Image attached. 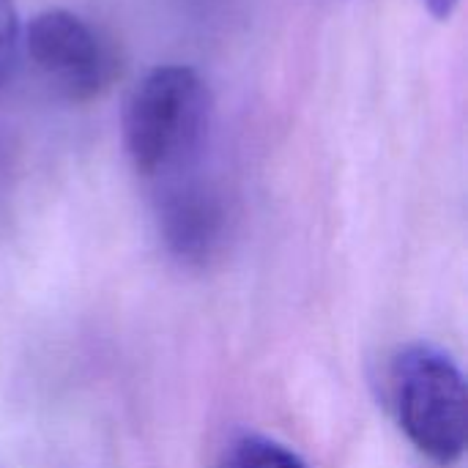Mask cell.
<instances>
[{
  "instance_id": "cell-1",
  "label": "cell",
  "mask_w": 468,
  "mask_h": 468,
  "mask_svg": "<svg viewBox=\"0 0 468 468\" xmlns=\"http://www.w3.org/2000/svg\"><path fill=\"white\" fill-rule=\"evenodd\" d=\"M211 90L189 66L148 71L123 107V145L137 173L176 178L197 159L211 126Z\"/></svg>"
},
{
  "instance_id": "cell-7",
  "label": "cell",
  "mask_w": 468,
  "mask_h": 468,
  "mask_svg": "<svg viewBox=\"0 0 468 468\" xmlns=\"http://www.w3.org/2000/svg\"><path fill=\"white\" fill-rule=\"evenodd\" d=\"M422 3L428 5V11H431L436 19L450 16V14L455 11V5H458V0H422Z\"/></svg>"
},
{
  "instance_id": "cell-2",
  "label": "cell",
  "mask_w": 468,
  "mask_h": 468,
  "mask_svg": "<svg viewBox=\"0 0 468 468\" xmlns=\"http://www.w3.org/2000/svg\"><path fill=\"white\" fill-rule=\"evenodd\" d=\"M398 422L433 463L452 466L468 444V395L461 367L436 346H409L392 365Z\"/></svg>"
},
{
  "instance_id": "cell-4",
  "label": "cell",
  "mask_w": 468,
  "mask_h": 468,
  "mask_svg": "<svg viewBox=\"0 0 468 468\" xmlns=\"http://www.w3.org/2000/svg\"><path fill=\"white\" fill-rule=\"evenodd\" d=\"M228 214L219 195L181 173L165 181L159 197V230L165 244L184 263H206L222 244Z\"/></svg>"
},
{
  "instance_id": "cell-3",
  "label": "cell",
  "mask_w": 468,
  "mask_h": 468,
  "mask_svg": "<svg viewBox=\"0 0 468 468\" xmlns=\"http://www.w3.org/2000/svg\"><path fill=\"white\" fill-rule=\"evenodd\" d=\"M22 47L44 82L66 101H90L115 80L110 44L74 11H38L22 27Z\"/></svg>"
},
{
  "instance_id": "cell-5",
  "label": "cell",
  "mask_w": 468,
  "mask_h": 468,
  "mask_svg": "<svg viewBox=\"0 0 468 468\" xmlns=\"http://www.w3.org/2000/svg\"><path fill=\"white\" fill-rule=\"evenodd\" d=\"M228 468H307V463L293 450L271 439L247 436L233 447Z\"/></svg>"
},
{
  "instance_id": "cell-6",
  "label": "cell",
  "mask_w": 468,
  "mask_h": 468,
  "mask_svg": "<svg viewBox=\"0 0 468 468\" xmlns=\"http://www.w3.org/2000/svg\"><path fill=\"white\" fill-rule=\"evenodd\" d=\"M22 52V22L14 0H0V85L14 74Z\"/></svg>"
}]
</instances>
